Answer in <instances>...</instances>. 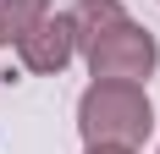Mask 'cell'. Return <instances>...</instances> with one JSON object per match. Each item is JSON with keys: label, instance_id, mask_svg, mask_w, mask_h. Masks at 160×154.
I'll use <instances>...</instances> for the list:
<instances>
[{"label": "cell", "instance_id": "6da1fadb", "mask_svg": "<svg viewBox=\"0 0 160 154\" xmlns=\"http://www.w3.org/2000/svg\"><path fill=\"white\" fill-rule=\"evenodd\" d=\"M78 55L88 61L94 83H144L160 66V44L144 22L122 11V0H78Z\"/></svg>", "mask_w": 160, "mask_h": 154}, {"label": "cell", "instance_id": "7a4b0ae2", "mask_svg": "<svg viewBox=\"0 0 160 154\" xmlns=\"http://www.w3.org/2000/svg\"><path fill=\"white\" fill-rule=\"evenodd\" d=\"M78 132L88 149H99V143L138 149L155 132V105H149L144 83H88L78 99Z\"/></svg>", "mask_w": 160, "mask_h": 154}, {"label": "cell", "instance_id": "3957f363", "mask_svg": "<svg viewBox=\"0 0 160 154\" xmlns=\"http://www.w3.org/2000/svg\"><path fill=\"white\" fill-rule=\"evenodd\" d=\"M78 55V22H72V11H50L39 28L17 44V61H22V72H39V77H50V72H61L66 61Z\"/></svg>", "mask_w": 160, "mask_h": 154}, {"label": "cell", "instance_id": "277c9868", "mask_svg": "<svg viewBox=\"0 0 160 154\" xmlns=\"http://www.w3.org/2000/svg\"><path fill=\"white\" fill-rule=\"evenodd\" d=\"M44 17H50V0H0V50L6 44L17 50Z\"/></svg>", "mask_w": 160, "mask_h": 154}, {"label": "cell", "instance_id": "5b68a950", "mask_svg": "<svg viewBox=\"0 0 160 154\" xmlns=\"http://www.w3.org/2000/svg\"><path fill=\"white\" fill-rule=\"evenodd\" d=\"M83 154H138V149H111V143H99V149H83Z\"/></svg>", "mask_w": 160, "mask_h": 154}]
</instances>
